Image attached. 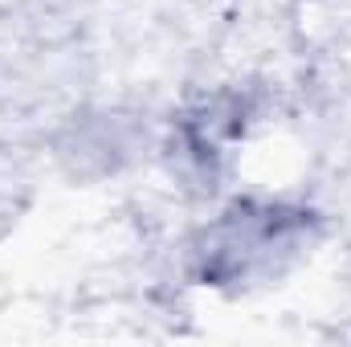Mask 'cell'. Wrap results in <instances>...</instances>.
Listing matches in <instances>:
<instances>
[{
	"mask_svg": "<svg viewBox=\"0 0 351 347\" xmlns=\"http://www.w3.org/2000/svg\"><path fill=\"white\" fill-rule=\"evenodd\" d=\"M311 213L286 200H233L196 237V274L204 286H245L282 274L302 254Z\"/></svg>",
	"mask_w": 351,
	"mask_h": 347,
	"instance_id": "6da1fadb",
	"label": "cell"
}]
</instances>
